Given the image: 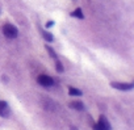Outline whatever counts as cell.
<instances>
[{
  "label": "cell",
  "mask_w": 134,
  "mask_h": 130,
  "mask_svg": "<svg viewBox=\"0 0 134 130\" xmlns=\"http://www.w3.org/2000/svg\"><path fill=\"white\" fill-rule=\"evenodd\" d=\"M3 33H4V36H5L7 38H9V39H15V38L19 36V30H17V28H16L13 24H5V25L3 26Z\"/></svg>",
  "instance_id": "6da1fadb"
},
{
  "label": "cell",
  "mask_w": 134,
  "mask_h": 130,
  "mask_svg": "<svg viewBox=\"0 0 134 130\" xmlns=\"http://www.w3.org/2000/svg\"><path fill=\"white\" fill-rule=\"evenodd\" d=\"M37 83L41 84L42 87H51V86H54V79L47 75H40L37 78Z\"/></svg>",
  "instance_id": "7a4b0ae2"
},
{
  "label": "cell",
  "mask_w": 134,
  "mask_h": 130,
  "mask_svg": "<svg viewBox=\"0 0 134 130\" xmlns=\"http://www.w3.org/2000/svg\"><path fill=\"white\" fill-rule=\"evenodd\" d=\"M110 87L114 88V89H118V91H131L134 88V84L133 83H110Z\"/></svg>",
  "instance_id": "3957f363"
},
{
  "label": "cell",
  "mask_w": 134,
  "mask_h": 130,
  "mask_svg": "<svg viewBox=\"0 0 134 130\" xmlns=\"http://www.w3.org/2000/svg\"><path fill=\"white\" fill-rule=\"evenodd\" d=\"M97 123L103 127V130H112V126H110V123H109V121H108V118L105 116H100Z\"/></svg>",
  "instance_id": "277c9868"
},
{
  "label": "cell",
  "mask_w": 134,
  "mask_h": 130,
  "mask_svg": "<svg viewBox=\"0 0 134 130\" xmlns=\"http://www.w3.org/2000/svg\"><path fill=\"white\" fill-rule=\"evenodd\" d=\"M9 116V106L5 101H0V117H8Z\"/></svg>",
  "instance_id": "5b68a950"
},
{
  "label": "cell",
  "mask_w": 134,
  "mask_h": 130,
  "mask_svg": "<svg viewBox=\"0 0 134 130\" xmlns=\"http://www.w3.org/2000/svg\"><path fill=\"white\" fill-rule=\"evenodd\" d=\"M69 106L72 108V109H75V110H79V112L86 110V105H84L82 101H72V103L69 104Z\"/></svg>",
  "instance_id": "8992f818"
},
{
  "label": "cell",
  "mask_w": 134,
  "mask_h": 130,
  "mask_svg": "<svg viewBox=\"0 0 134 130\" xmlns=\"http://www.w3.org/2000/svg\"><path fill=\"white\" fill-rule=\"evenodd\" d=\"M71 16L75 17V19H79V20H83L84 19V15H83V12H82L80 8H76L74 12H71Z\"/></svg>",
  "instance_id": "52a82bcc"
},
{
  "label": "cell",
  "mask_w": 134,
  "mask_h": 130,
  "mask_svg": "<svg viewBox=\"0 0 134 130\" xmlns=\"http://www.w3.org/2000/svg\"><path fill=\"white\" fill-rule=\"evenodd\" d=\"M69 95H70V96H82L83 92H82L80 89L75 88V87H70V88H69Z\"/></svg>",
  "instance_id": "ba28073f"
},
{
  "label": "cell",
  "mask_w": 134,
  "mask_h": 130,
  "mask_svg": "<svg viewBox=\"0 0 134 130\" xmlns=\"http://www.w3.org/2000/svg\"><path fill=\"white\" fill-rule=\"evenodd\" d=\"M41 33H42V37H43L47 42H53V41H54V36H53L51 33H49V32H46V30H42Z\"/></svg>",
  "instance_id": "9c48e42d"
},
{
  "label": "cell",
  "mask_w": 134,
  "mask_h": 130,
  "mask_svg": "<svg viewBox=\"0 0 134 130\" xmlns=\"http://www.w3.org/2000/svg\"><path fill=\"white\" fill-rule=\"evenodd\" d=\"M45 47H46V50H47V53H49V55H50V56H51L53 59H55V60H57V58H58V56H57V53H55V51L53 50V47H50L49 45H46Z\"/></svg>",
  "instance_id": "30bf717a"
},
{
  "label": "cell",
  "mask_w": 134,
  "mask_h": 130,
  "mask_svg": "<svg viewBox=\"0 0 134 130\" xmlns=\"http://www.w3.org/2000/svg\"><path fill=\"white\" fill-rule=\"evenodd\" d=\"M55 67H57V71H58V72H63V71H64V69H63V64H62V63H60L58 59H57V63H55Z\"/></svg>",
  "instance_id": "8fae6325"
},
{
  "label": "cell",
  "mask_w": 134,
  "mask_h": 130,
  "mask_svg": "<svg viewBox=\"0 0 134 130\" xmlns=\"http://www.w3.org/2000/svg\"><path fill=\"white\" fill-rule=\"evenodd\" d=\"M93 130H103V127L99 123H93Z\"/></svg>",
  "instance_id": "7c38bea8"
},
{
  "label": "cell",
  "mask_w": 134,
  "mask_h": 130,
  "mask_svg": "<svg viewBox=\"0 0 134 130\" xmlns=\"http://www.w3.org/2000/svg\"><path fill=\"white\" fill-rule=\"evenodd\" d=\"M53 25H54V21H47L46 22V28H51Z\"/></svg>",
  "instance_id": "4fadbf2b"
},
{
  "label": "cell",
  "mask_w": 134,
  "mask_h": 130,
  "mask_svg": "<svg viewBox=\"0 0 134 130\" xmlns=\"http://www.w3.org/2000/svg\"><path fill=\"white\" fill-rule=\"evenodd\" d=\"M71 130H78V129H76V127H74V126H72V127H71Z\"/></svg>",
  "instance_id": "5bb4252c"
}]
</instances>
